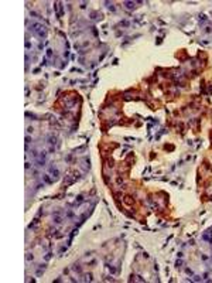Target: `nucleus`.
I'll return each instance as SVG.
<instances>
[{"label":"nucleus","mask_w":212,"mask_h":283,"mask_svg":"<svg viewBox=\"0 0 212 283\" xmlns=\"http://www.w3.org/2000/svg\"><path fill=\"white\" fill-rule=\"evenodd\" d=\"M30 30H31V33H33L34 35H37L38 38H44L45 34H47L45 27H44L43 24H40V23H33V24L30 26Z\"/></svg>","instance_id":"nucleus-1"},{"label":"nucleus","mask_w":212,"mask_h":283,"mask_svg":"<svg viewBox=\"0 0 212 283\" xmlns=\"http://www.w3.org/2000/svg\"><path fill=\"white\" fill-rule=\"evenodd\" d=\"M50 173L52 174V177H54V178H57V177L60 175V171H58V169H57V166H55V164H51V166H50Z\"/></svg>","instance_id":"nucleus-2"},{"label":"nucleus","mask_w":212,"mask_h":283,"mask_svg":"<svg viewBox=\"0 0 212 283\" xmlns=\"http://www.w3.org/2000/svg\"><path fill=\"white\" fill-rule=\"evenodd\" d=\"M54 222H55L57 225H60L61 222H62V217L60 215V212H55V214H54Z\"/></svg>","instance_id":"nucleus-3"},{"label":"nucleus","mask_w":212,"mask_h":283,"mask_svg":"<svg viewBox=\"0 0 212 283\" xmlns=\"http://www.w3.org/2000/svg\"><path fill=\"white\" fill-rule=\"evenodd\" d=\"M55 140H57V139H55L54 136H48V143H50V147H52V149H54V146H55Z\"/></svg>","instance_id":"nucleus-4"},{"label":"nucleus","mask_w":212,"mask_h":283,"mask_svg":"<svg viewBox=\"0 0 212 283\" xmlns=\"http://www.w3.org/2000/svg\"><path fill=\"white\" fill-rule=\"evenodd\" d=\"M126 6H127L129 9H133V6H134V4H133V3H126Z\"/></svg>","instance_id":"nucleus-5"},{"label":"nucleus","mask_w":212,"mask_h":283,"mask_svg":"<svg viewBox=\"0 0 212 283\" xmlns=\"http://www.w3.org/2000/svg\"><path fill=\"white\" fill-rule=\"evenodd\" d=\"M175 266H177V267H180V266H181V260H177V263H175Z\"/></svg>","instance_id":"nucleus-6"}]
</instances>
